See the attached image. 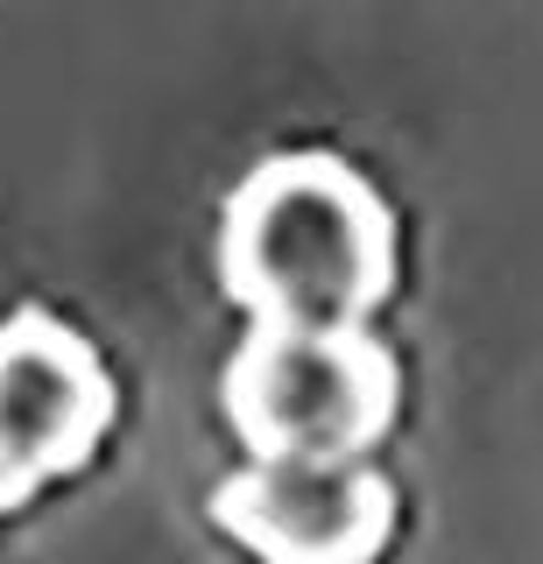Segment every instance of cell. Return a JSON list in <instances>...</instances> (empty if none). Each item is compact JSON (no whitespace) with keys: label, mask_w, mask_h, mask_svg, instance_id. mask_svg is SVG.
I'll return each instance as SVG.
<instances>
[{"label":"cell","mask_w":543,"mask_h":564,"mask_svg":"<svg viewBox=\"0 0 543 564\" xmlns=\"http://www.w3.org/2000/svg\"><path fill=\"white\" fill-rule=\"evenodd\" d=\"M219 508L261 564H367L389 529V487L360 458H254Z\"/></svg>","instance_id":"3957f363"},{"label":"cell","mask_w":543,"mask_h":564,"mask_svg":"<svg viewBox=\"0 0 543 564\" xmlns=\"http://www.w3.org/2000/svg\"><path fill=\"white\" fill-rule=\"evenodd\" d=\"M254 458H360L389 423V360L360 332H261L234 360Z\"/></svg>","instance_id":"7a4b0ae2"},{"label":"cell","mask_w":543,"mask_h":564,"mask_svg":"<svg viewBox=\"0 0 543 564\" xmlns=\"http://www.w3.org/2000/svg\"><path fill=\"white\" fill-rule=\"evenodd\" d=\"M226 282L261 332H360L389 290V219L339 163H269L226 219Z\"/></svg>","instance_id":"6da1fadb"},{"label":"cell","mask_w":543,"mask_h":564,"mask_svg":"<svg viewBox=\"0 0 543 564\" xmlns=\"http://www.w3.org/2000/svg\"><path fill=\"white\" fill-rule=\"evenodd\" d=\"M107 416V381L57 325H14L0 339V501L72 466Z\"/></svg>","instance_id":"277c9868"}]
</instances>
